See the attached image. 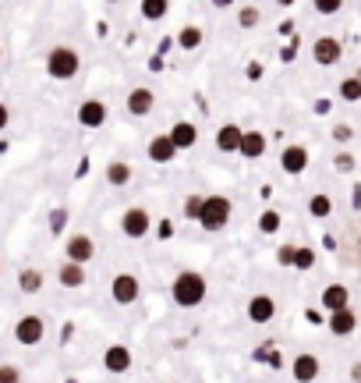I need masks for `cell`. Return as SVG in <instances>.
<instances>
[{"label": "cell", "instance_id": "cell-1", "mask_svg": "<svg viewBox=\"0 0 361 383\" xmlns=\"http://www.w3.org/2000/svg\"><path fill=\"white\" fill-rule=\"evenodd\" d=\"M206 277L195 273V270H181L174 277V288H170V298H174V305L181 309H199L206 302Z\"/></svg>", "mask_w": 361, "mask_h": 383}, {"label": "cell", "instance_id": "cell-2", "mask_svg": "<svg viewBox=\"0 0 361 383\" xmlns=\"http://www.w3.org/2000/svg\"><path fill=\"white\" fill-rule=\"evenodd\" d=\"M230 213H234V206H230L227 196H206L202 209H199V227L209 231V234H216V231H223L230 224Z\"/></svg>", "mask_w": 361, "mask_h": 383}, {"label": "cell", "instance_id": "cell-3", "mask_svg": "<svg viewBox=\"0 0 361 383\" xmlns=\"http://www.w3.org/2000/svg\"><path fill=\"white\" fill-rule=\"evenodd\" d=\"M78 68H82V57L71 47H53L47 54V75L57 78V82H71L78 75Z\"/></svg>", "mask_w": 361, "mask_h": 383}, {"label": "cell", "instance_id": "cell-4", "mask_svg": "<svg viewBox=\"0 0 361 383\" xmlns=\"http://www.w3.org/2000/svg\"><path fill=\"white\" fill-rule=\"evenodd\" d=\"M42 334H47L42 316H21L14 323V340H18V345H25V348H36L42 340Z\"/></svg>", "mask_w": 361, "mask_h": 383}, {"label": "cell", "instance_id": "cell-5", "mask_svg": "<svg viewBox=\"0 0 361 383\" xmlns=\"http://www.w3.org/2000/svg\"><path fill=\"white\" fill-rule=\"evenodd\" d=\"M110 294H114V302H117V305H135V302H138V294H142L138 277H135V273H117V277H114V284H110Z\"/></svg>", "mask_w": 361, "mask_h": 383}, {"label": "cell", "instance_id": "cell-6", "mask_svg": "<svg viewBox=\"0 0 361 383\" xmlns=\"http://www.w3.org/2000/svg\"><path fill=\"white\" fill-rule=\"evenodd\" d=\"M149 227H153V217L142 209V206H132V209H124V217H121V231L127 234V238H145Z\"/></svg>", "mask_w": 361, "mask_h": 383}, {"label": "cell", "instance_id": "cell-7", "mask_svg": "<svg viewBox=\"0 0 361 383\" xmlns=\"http://www.w3.org/2000/svg\"><path fill=\"white\" fill-rule=\"evenodd\" d=\"M96 255V242L89 238V234H71L68 242H64V259H71V263H89Z\"/></svg>", "mask_w": 361, "mask_h": 383}, {"label": "cell", "instance_id": "cell-8", "mask_svg": "<svg viewBox=\"0 0 361 383\" xmlns=\"http://www.w3.org/2000/svg\"><path fill=\"white\" fill-rule=\"evenodd\" d=\"M312 57H315V64H323V68H333V64L344 57V47H340V39H333V36H319L312 43Z\"/></svg>", "mask_w": 361, "mask_h": 383}, {"label": "cell", "instance_id": "cell-9", "mask_svg": "<svg viewBox=\"0 0 361 383\" xmlns=\"http://www.w3.org/2000/svg\"><path fill=\"white\" fill-rule=\"evenodd\" d=\"M181 153V149L174 146V139L170 135H153L145 146V156L153 160V163H174V156Z\"/></svg>", "mask_w": 361, "mask_h": 383}, {"label": "cell", "instance_id": "cell-10", "mask_svg": "<svg viewBox=\"0 0 361 383\" xmlns=\"http://www.w3.org/2000/svg\"><path fill=\"white\" fill-rule=\"evenodd\" d=\"M124 106H127V114H132V117H145V114H153V106H156V93L145 89V85H138V89L127 93Z\"/></svg>", "mask_w": 361, "mask_h": 383}, {"label": "cell", "instance_id": "cell-11", "mask_svg": "<svg viewBox=\"0 0 361 383\" xmlns=\"http://www.w3.org/2000/svg\"><path fill=\"white\" fill-rule=\"evenodd\" d=\"M305 167H308V149L305 146H287L280 153V170L284 174L297 178V174H305Z\"/></svg>", "mask_w": 361, "mask_h": 383}, {"label": "cell", "instance_id": "cell-12", "mask_svg": "<svg viewBox=\"0 0 361 383\" xmlns=\"http://www.w3.org/2000/svg\"><path fill=\"white\" fill-rule=\"evenodd\" d=\"M276 316V302L269 294H255V298H248V319L255 327H266L269 319Z\"/></svg>", "mask_w": 361, "mask_h": 383}, {"label": "cell", "instance_id": "cell-13", "mask_svg": "<svg viewBox=\"0 0 361 383\" xmlns=\"http://www.w3.org/2000/svg\"><path fill=\"white\" fill-rule=\"evenodd\" d=\"M78 124L82 128H103L106 124V103L103 100H85V103H78Z\"/></svg>", "mask_w": 361, "mask_h": 383}, {"label": "cell", "instance_id": "cell-14", "mask_svg": "<svg viewBox=\"0 0 361 383\" xmlns=\"http://www.w3.org/2000/svg\"><path fill=\"white\" fill-rule=\"evenodd\" d=\"M290 376H294L297 383H315V380H319V358L308 355V351H301V355L290 362Z\"/></svg>", "mask_w": 361, "mask_h": 383}, {"label": "cell", "instance_id": "cell-15", "mask_svg": "<svg viewBox=\"0 0 361 383\" xmlns=\"http://www.w3.org/2000/svg\"><path fill=\"white\" fill-rule=\"evenodd\" d=\"M319 305L326 312H336V309H351V291L344 284H326L323 288V298H319Z\"/></svg>", "mask_w": 361, "mask_h": 383}, {"label": "cell", "instance_id": "cell-16", "mask_svg": "<svg viewBox=\"0 0 361 383\" xmlns=\"http://www.w3.org/2000/svg\"><path fill=\"white\" fill-rule=\"evenodd\" d=\"M103 366H106V373H127L132 369V351L124 345H110L103 351Z\"/></svg>", "mask_w": 361, "mask_h": 383}, {"label": "cell", "instance_id": "cell-17", "mask_svg": "<svg viewBox=\"0 0 361 383\" xmlns=\"http://www.w3.org/2000/svg\"><path fill=\"white\" fill-rule=\"evenodd\" d=\"M241 135H245V128H238V124H220V132H216V149L220 153H238L241 149Z\"/></svg>", "mask_w": 361, "mask_h": 383}, {"label": "cell", "instance_id": "cell-18", "mask_svg": "<svg viewBox=\"0 0 361 383\" xmlns=\"http://www.w3.org/2000/svg\"><path fill=\"white\" fill-rule=\"evenodd\" d=\"M354 330H358V316H354L351 309L329 312V334H333V337H351Z\"/></svg>", "mask_w": 361, "mask_h": 383}, {"label": "cell", "instance_id": "cell-19", "mask_svg": "<svg viewBox=\"0 0 361 383\" xmlns=\"http://www.w3.org/2000/svg\"><path fill=\"white\" fill-rule=\"evenodd\" d=\"M266 146H269V139H266L262 132H245V135H241V149H238V153H241V156H248V160H259V156H266Z\"/></svg>", "mask_w": 361, "mask_h": 383}, {"label": "cell", "instance_id": "cell-20", "mask_svg": "<svg viewBox=\"0 0 361 383\" xmlns=\"http://www.w3.org/2000/svg\"><path fill=\"white\" fill-rule=\"evenodd\" d=\"M57 281H60V288H82L85 284V266L82 263H71V259H64L60 263V270H57Z\"/></svg>", "mask_w": 361, "mask_h": 383}, {"label": "cell", "instance_id": "cell-21", "mask_svg": "<svg viewBox=\"0 0 361 383\" xmlns=\"http://www.w3.org/2000/svg\"><path fill=\"white\" fill-rule=\"evenodd\" d=\"M170 139H174V146L177 149H191V146H195L199 142V128L195 124H191V121H177L174 128H170V132H166Z\"/></svg>", "mask_w": 361, "mask_h": 383}, {"label": "cell", "instance_id": "cell-22", "mask_svg": "<svg viewBox=\"0 0 361 383\" xmlns=\"http://www.w3.org/2000/svg\"><path fill=\"white\" fill-rule=\"evenodd\" d=\"M135 178V170L132 163H124V160H114V163H106V185H114V188H124L127 181Z\"/></svg>", "mask_w": 361, "mask_h": 383}, {"label": "cell", "instance_id": "cell-23", "mask_svg": "<svg viewBox=\"0 0 361 383\" xmlns=\"http://www.w3.org/2000/svg\"><path fill=\"white\" fill-rule=\"evenodd\" d=\"M18 291L21 294H39L42 291V270H36V266H25L18 273Z\"/></svg>", "mask_w": 361, "mask_h": 383}, {"label": "cell", "instance_id": "cell-24", "mask_svg": "<svg viewBox=\"0 0 361 383\" xmlns=\"http://www.w3.org/2000/svg\"><path fill=\"white\" fill-rule=\"evenodd\" d=\"M340 100L344 103H358L361 100V71L347 75L344 82H340Z\"/></svg>", "mask_w": 361, "mask_h": 383}, {"label": "cell", "instance_id": "cell-25", "mask_svg": "<svg viewBox=\"0 0 361 383\" xmlns=\"http://www.w3.org/2000/svg\"><path fill=\"white\" fill-rule=\"evenodd\" d=\"M308 213H312V217H319V220H326L329 213H333V199L326 196V192H315V196L308 199Z\"/></svg>", "mask_w": 361, "mask_h": 383}, {"label": "cell", "instance_id": "cell-26", "mask_svg": "<svg viewBox=\"0 0 361 383\" xmlns=\"http://www.w3.org/2000/svg\"><path fill=\"white\" fill-rule=\"evenodd\" d=\"M177 47H181V50H199V47H202V29H199V25H184V29L177 32Z\"/></svg>", "mask_w": 361, "mask_h": 383}, {"label": "cell", "instance_id": "cell-27", "mask_svg": "<svg viewBox=\"0 0 361 383\" xmlns=\"http://www.w3.org/2000/svg\"><path fill=\"white\" fill-rule=\"evenodd\" d=\"M170 11V0H142V18L145 21H163Z\"/></svg>", "mask_w": 361, "mask_h": 383}, {"label": "cell", "instance_id": "cell-28", "mask_svg": "<svg viewBox=\"0 0 361 383\" xmlns=\"http://www.w3.org/2000/svg\"><path fill=\"white\" fill-rule=\"evenodd\" d=\"M280 224H284V217L276 209H262V217H259V231L262 234H276V231H280Z\"/></svg>", "mask_w": 361, "mask_h": 383}, {"label": "cell", "instance_id": "cell-29", "mask_svg": "<svg viewBox=\"0 0 361 383\" xmlns=\"http://www.w3.org/2000/svg\"><path fill=\"white\" fill-rule=\"evenodd\" d=\"M259 21H262V11H259V8H241V11H238V25H241V29H255Z\"/></svg>", "mask_w": 361, "mask_h": 383}, {"label": "cell", "instance_id": "cell-30", "mask_svg": "<svg viewBox=\"0 0 361 383\" xmlns=\"http://www.w3.org/2000/svg\"><path fill=\"white\" fill-rule=\"evenodd\" d=\"M294 266L297 270H312L315 266V248H297L294 252Z\"/></svg>", "mask_w": 361, "mask_h": 383}, {"label": "cell", "instance_id": "cell-31", "mask_svg": "<svg viewBox=\"0 0 361 383\" xmlns=\"http://www.w3.org/2000/svg\"><path fill=\"white\" fill-rule=\"evenodd\" d=\"M312 4H315V11L319 14H340V11H344V0H312Z\"/></svg>", "mask_w": 361, "mask_h": 383}, {"label": "cell", "instance_id": "cell-32", "mask_svg": "<svg viewBox=\"0 0 361 383\" xmlns=\"http://www.w3.org/2000/svg\"><path fill=\"white\" fill-rule=\"evenodd\" d=\"M202 199H206V196H188V199H184V217H188V220H199Z\"/></svg>", "mask_w": 361, "mask_h": 383}, {"label": "cell", "instance_id": "cell-33", "mask_svg": "<svg viewBox=\"0 0 361 383\" xmlns=\"http://www.w3.org/2000/svg\"><path fill=\"white\" fill-rule=\"evenodd\" d=\"M0 383H21V369L4 362V366H0Z\"/></svg>", "mask_w": 361, "mask_h": 383}, {"label": "cell", "instance_id": "cell-34", "mask_svg": "<svg viewBox=\"0 0 361 383\" xmlns=\"http://www.w3.org/2000/svg\"><path fill=\"white\" fill-rule=\"evenodd\" d=\"M333 167L340 170V174H351V170H354V156L351 153H336L333 156Z\"/></svg>", "mask_w": 361, "mask_h": 383}, {"label": "cell", "instance_id": "cell-35", "mask_svg": "<svg viewBox=\"0 0 361 383\" xmlns=\"http://www.w3.org/2000/svg\"><path fill=\"white\" fill-rule=\"evenodd\" d=\"M294 252H297V245H280V248H276V263H280V266H294Z\"/></svg>", "mask_w": 361, "mask_h": 383}, {"label": "cell", "instance_id": "cell-36", "mask_svg": "<svg viewBox=\"0 0 361 383\" xmlns=\"http://www.w3.org/2000/svg\"><path fill=\"white\" fill-rule=\"evenodd\" d=\"M64 224H68V209H53V213H50V231H53V234H60V231H64Z\"/></svg>", "mask_w": 361, "mask_h": 383}, {"label": "cell", "instance_id": "cell-37", "mask_svg": "<svg viewBox=\"0 0 361 383\" xmlns=\"http://www.w3.org/2000/svg\"><path fill=\"white\" fill-rule=\"evenodd\" d=\"M354 132H351V124H333V142H351Z\"/></svg>", "mask_w": 361, "mask_h": 383}, {"label": "cell", "instance_id": "cell-38", "mask_svg": "<svg viewBox=\"0 0 361 383\" xmlns=\"http://www.w3.org/2000/svg\"><path fill=\"white\" fill-rule=\"evenodd\" d=\"M8 121H11V111H8V103H0V132L8 128Z\"/></svg>", "mask_w": 361, "mask_h": 383}, {"label": "cell", "instance_id": "cell-39", "mask_svg": "<svg viewBox=\"0 0 361 383\" xmlns=\"http://www.w3.org/2000/svg\"><path fill=\"white\" fill-rule=\"evenodd\" d=\"M156 234H160V238H170V234H174V227H170V224H166V220H163V224H160V227H156Z\"/></svg>", "mask_w": 361, "mask_h": 383}, {"label": "cell", "instance_id": "cell-40", "mask_svg": "<svg viewBox=\"0 0 361 383\" xmlns=\"http://www.w3.org/2000/svg\"><path fill=\"white\" fill-rule=\"evenodd\" d=\"M351 380L361 383V362H354V366H351Z\"/></svg>", "mask_w": 361, "mask_h": 383}, {"label": "cell", "instance_id": "cell-41", "mask_svg": "<svg viewBox=\"0 0 361 383\" xmlns=\"http://www.w3.org/2000/svg\"><path fill=\"white\" fill-rule=\"evenodd\" d=\"M234 4V0H212V8H216V11H223V8H230Z\"/></svg>", "mask_w": 361, "mask_h": 383}, {"label": "cell", "instance_id": "cell-42", "mask_svg": "<svg viewBox=\"0 0 361 383\" xmlns=\"http://www.w3.org/2000/svg\"><path fill=\"white\" fill-rule=\"evenodd\" d=\"M354 209H361V185L354 188Z\"/></svg>", "mask_w": 361, "mask_h": 383}, {"label": "cell", "instance_id": "cell-43", "mask_svg": "<svg viewBox=\"0 0 361 383\" xmlns=\"http://www.w3.org/2000/svg\"><path fill=\"white\" fill-rule=\"evenodd\" d=\"M0 60H4V50H0Z\"/></svg>", "mask_w": 361, "mask_h": 383}]
</instances>
